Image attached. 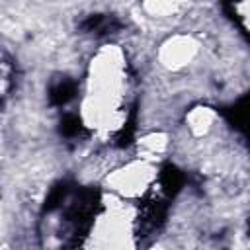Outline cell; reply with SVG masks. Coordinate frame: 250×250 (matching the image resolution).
Listing matches in <instances>:
<instances>
[{
    "label": "cell",
    "instance_id": "6da1fadb",
    "mask_svg": "<svg viewBox=\"0 0 250 250\" xmlns=\"http://www.w3.org/2000/svg\"><path fill=\"white\" fill-rule=\"evenodd\" d=\"M74 92H76V84L72 80H61V82H57V84L51 86L49 100L55 105H62V104H66L68 100L74 98Z\"/></svg>",
    "mask_w": 250,
    "mask_h": 250
},
{
    "label": "cell",
    "instance_id": "7a4b0ae2",
    "mask_svg": "<svg viewBox=\"0 0 250 250\" xmlns=\"http://www.w3.org/2000/svg\"><path fill=\"white\" fill-rule=\"evenodd\" d=\"M162 184H164V189L166 191H176L180 186H182V176L176 168H166L164 174H162Z\"/></svg>",
    "mask_w": 250,
    "mask_h": 250
},
{
    "label": "cell",
    "instance_id": "3957f363",
    "mask_svg": "<svg viewBox=\"0 0 250 250\" xmlns=\"http://www.w3.org/2000/svg\"><path fill=\"white\" fill-rule=\"evenodd\" d=\"M64 195H66V186H64V184L55 186V188L51 189V193H49L47 201H45V209H47V211H51V209H55L57 205H61V203H62V199H64Z\"/></svg>",
    "mask_w": 250,
    "mask_h": 250
},
{
    "label": "cell",
    "instance_id": "277c9868",
    "mask_svg": "<svg viewBox=\"0 0 250 250\" xmlns=\"http://www.w3.org/2000/svg\"><path fill=\"white\" fill-rule=\"evenodd\" d=\"M80 131V119L76 115H64L61 121V133L66 137H72Z\"/></svg>",
    "mask_w": 250,
    "mask_h": 250
},
{
    "label": "cell",
    "instance_id": "5b68a950",
    "mask_svg": "<svg viewBox=\"0 0 250 250\" xmlns=\"http://www.w3.org/2000/svg\"><path fill=\"white\" fill-rule=\"evenodd\" d=\"M102 23H104V18L96 14V16H90V18H86V20L82 21V29H84V31H94V29H98Z\"/></svg>",
    "mask_w": 250,
    "mask_h": 250
}]
</instances>
